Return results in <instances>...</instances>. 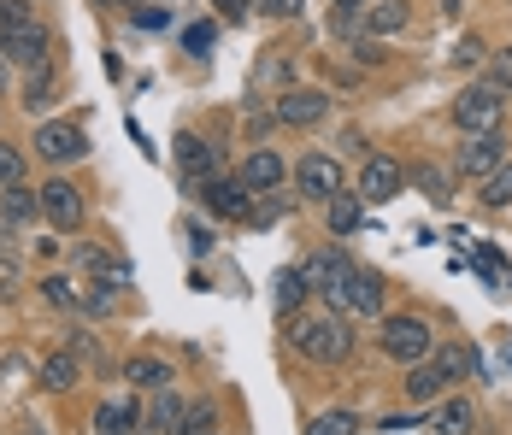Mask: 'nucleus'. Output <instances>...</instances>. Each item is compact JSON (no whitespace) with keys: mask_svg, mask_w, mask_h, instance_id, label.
<instances>
[{"mask_svg":"<svg viewBox=\"0 0 512 435\" xmlns=\"http://www.w3.org/2000/svg\"><path fill=\"white\" fill-rule=\"evenodd\" d=\"M283 341H289L301 359H312V365H342V359L354 353L348 318H342V312H307V306L283 318Z\"/></svg>","mask_w":512,"mask_h":435,"instance_id":"f257e3e1","label":"nucleus"},{"mask_svg":"<svg viewBox=\"0 0 512 435\" xmlns=\"http://www.w3.org/2000/svg\"><path fill=\"white\" fill-rule=\"evenodd\" d=\"M377 347H383L395 365H418V359L436 353V330H430L424 318H412V312H395V318L377 324Z\"/></svg>","mask_w":512,"mask_h":435,"instance_id":"f03ea898","label":"nucleus"},{"mask_svg":"<svg viewBox=\"0 0 512 435\" xmlns=\"http://www.w3.org/2000/svg\"><path fill=\"white\" fill-rule=\"evenodd\" d=\"M301 271H307L312 294H324V306L348 318V277H354V271H359L354 259H348L342 247H324V253H312V259H307V265H301Z\"/></svg>","mask_w":512,"mask_h":435,"instance_id":"7ed1b4c3","label":"nucleus"},{"mask_svg":"<svg viewBox=\"0 0 512 435\" xmlns=\"http://www.w3.org/2000/svg\"><path fill=\"white\" fill-rule=\"evenodd\" d=\"M501 118H507V89H495V83H471V89L454 100V124H460L465 136L501 130Z\"/></svg>","mask_w":512,"mask_h":435,"instance_id":"20e7f679","label":"nucleus"},{"mask_svg":"<svg viewBox=\"0 0 512 435\" xmlns=\"http://www.w3.org/2000/svg\"><path fill=\"white\" fill-rule=\"evenodd\" d=\"M36 194H42V218H48V224H59V230H83L89 200H83V189H77L71 177H48Z\"/></svg>","mask_w":512,"mask_h":435,"instance_id":"39448f33","label":"nucleus"},{"mask_svg":"<svg viewBox=\"0 0 512 435\" xmlns=\"http://www.w3.org/2000/svg\"><path fill=\"white\" fill-rule=\"evenodd\" d=\"M30 142H36V153H42L48 165H77V159H89V136H83V124H65V118H48Z\"/></svg>","mask_w":512,"mask_h":435,"instance_id":"423d86ee","label":"nucleus"},{"mask_svg":"<svg viewBox=\"0 0 512 435\" xmlns=\"http://www.w3.org/2000/svg\"><path fill=\"white\" fill-rule=\"evenodd\" d=\"M195 194H201V206L212 218H248V212H254V189L242 183V171H236V177H206Z\"/></svg>","mask_w":512,"mask_h":435,"instance_id":"0eeeda50","label":"nucleus"},{"mask_svg":"<svg viewBox=\"0 0 512 435\" xmlns=\"http://www.w3.org/2000/svg\"><path fill=\"white\" fill-rule=\"evenodd\" d=\"M77 265H83V277L89 283H101V289H112V294H124V289H136V271L124 265V259H112L106 247H95V242H77V253H71Z\"/></svg>","mask_w":512,"mask_h":435,"instance_id":"6e6552de","label":"nucleus"},{"mask_svg":"<svg viewBox=\"0 0 512 435\" xmlns=\"http://www.w3.org/2000/svg\"><path fill=\"white\" fill-rule=\"evenodd\" d=\"M495 165H507V136H501V130L465 136L460 153H454V171H460V177H489Z\"/></svg>","mask_w":512,"mask_h":435,"instance_id":"1a4fd4ad","label":"nucleus"},{"mask_svg":"<svg viewBox=\"0 0 512 435\" xmlns=\"http://www.w3.org/2000/svg\"><path fill=\"white\" fill-rule=\"evenodd\" d=\"M295 189L307 194V200H318V206H324L330 194H342L348 183H342V165H336L330 153H307V159L295 165Z\"/></svg>","mask_w":512,"mask_h":435,"instance_id":"9d476101","label":"nucleus"},{"mask_svg":"<svg viewBox=\"0 0 512 435\" xmlns=\"http://www.w3.org/2000/svg\"><path fill=\"white\" fill-rule=\"evenodd\" d=\"M324 118H330L324 89H283L277 95V124H289V130H307V124H324Z\"/></svg>","mask_w":512,"mask_h":435,"instance_id":"9b49d317","label":"nucleus"},{"mask_svg":"<svg viewBox=\"0 0 512 435\" xmlns=\"http://www.w3.org/2000/svg\"><path fill=\"white\" fill-rule=\"evenodd\" d=\"M136 430H148V406L136 400V388L124 400H101L95 406V435H136Z\"/></svg>","mask_w":512,"mask_h":435,"instance_id":"f8f14e48","label":"nucleus"},{"mask_svg":"<svg viewBox=\"0 0 512 435\" xmlns=\"http://www.w3.org/2000/svg\"><path fill=\"white\" fill-rule=\"evenodd\" d=\"M401 189H407V171L389 153H371L365 171H359V200H395Z\"/></svg>","mask_w":512,"mask_h":435,"instance_id":"ddd939ff","label":"nucleus"},{"mask_svg":"<svg viewBox=\"0 0 512 435\" xmlns=\"http://www.w3.org/2000/svg\"><path fill=\"white\" fill-rule=\"evenodd\" d=\"M0 59L42 71V59H48V30H42V24H30V30H0Z\"/></svg>","mask_w":512,"mask_h":435,"instance_id":"4468645a","label":"nucleus"},{"mask_svg":"<svg viewBox=\"0 0 512 435\" xmlns=\"http://www.w3.org/2000/svg\"><path fill=\"white\" fill-rule=\"evenodd\" d=\"M242 183H248L254 194L283 189V183H289V159H283V153H271V147H254V153L242 159Z\"/></svg>","mask_w":512,"mask_h":435,"instance_id":"2eb2a0df","label":"nucleus"},{"mask_svg":"<svg viewBox=\"0 0 512 435\" xmlns=\"http://www.w3.org/2000/svg\"><path fill=\"white\" fill-rule=\"evenodd\" d=\"M177 171H183L189 189H201L206 177H218V153H212V142H201V136H177Z\"/></svg>","mask_w":512,"mask_h":435,"instance_id":"dca6fc26","label":"nucleus"},{"mask_svg":"<svg viewBox=\"0 0 512 435\" xmlns=\"http://www.w3.org/2000/svg\"><path fill=\"white\" fill-rule=\"evenodd\" d=\"M36 383L48 388V394H71V388L83 383V359H77L71 347H59V353H48V359L36 365Z\"/></svg>","mask_w":512,"mask_h":435,"instance_id":"f3484780","label":"nucleus"},{"mask_svg":"<svg viewBox=\"0 0 512 435\" xmlns=\"http://www.w3.org/2000/svg\"><path fill=\"white\" fill-rule=\"evenodd\" d=\"M348 318H383V277L365 265L348 277Z\"/></svg>","mask_w":512,"mask_h":435,"instance_id":"a211bd4d","label":"nucleus"},{"mask_svg":"<svg viewBox=\"0 0 512 435\" xmlns=\"http://www.w3.org/2000/svg\"><path fill=\"white\" fill-rule=\"evenodd\" d=\"M401 388H407L412 406H436V400H442V388H448V377L436 371V359H418V365H407Z\"/></svg>","mask_w":512,"mask_h":435,"instance_id":"6ab92c4d","label":"nucleus"},{"mask_svg":"<svg viewBox=\"0 0 512 435\" xmlns=\"http://www.w3.org/2000/svg\"><path fill=\"white\" fill-rule=\"evenodd\" d=\"M359 18H365V36H395V30L412 24V6L407 0H371Z\"/></svg>","mask_w":512,"mask_h":435,"instance_id":"aec40b11","label":"nucleus"},{"mask_svg":"<svg viewBox=\"0 0 512 435\" xmlns=\"http://www.w3.org/2000/svg\"><path fill=\"white\" fill-rule=\"evenodd\" d=\"M307 271H277V283H271V306H277V318H289V312H301L307 306Z\"/></svg>","mask_w":512,"mask_h":435,"instance_id":"412c9836","label":"nucleus"},{"mask_svg":"<svg viewBox=\"0 0 512 435\" xmlns=\"http://www.w3.org/2000/svg\"><path fill=\"white\" fill-rule=\"evenodd\" d=\"M171 377H177V371H171L165 359H130V365H124V383L136 388V394H159V388H171Z\"/></svg>","mask_w":512,"mask_h":435,"instance_id":"4be33fe9","label":"nucleus"},{"mask_svg":"<svg viewBox=\"0 0 512 435\" xmlns=\"http://www.w3.org/2000/svg\"><path fill=\"white\" fill-rule=\"evenodd\" d=\"M0 212H6V224H36V218H42V194L24 189V183H12L6 200H0Z\"/></svg>","mask_w":512,"mask_h":435,"instance_id":"5701e85b","label":"nucleus"},{"mask_svg":"<svg viewBox=\"0 0 512 435\" xmlns=\"http://www.w3.org/2000/svg\"><path fill=\"white\" fill-rule=\"evenodd\" d=\"M324 218H330V236H354L359 230V194H330L324 200Z\"/></svg>","mask_w":512,"mask_h":435,"instance_id":"b1692460","label":"nucleus"},{"mask_svg":"<svg viewBox=\"0 0 512 435\" xmlns=\"http://www.w3.org/2000/svg\"><path fill=\"white\" fill-rule=\"evenodd\" d=\"M430 424H436L442 435H471L477 430V412H471V400H442Z\"/></svg>","mask_w":512,"mask_h":435,"instance_id":"393cba45","label":"nucleus"},{"mask_svg":"<svg viewBox=\"0 0 512 435\" xmlns=\"http://www.w3.org/2000/svg\"><path fill=\"white\" fill-rule=\"evenodd\" d=\"M183 412H189V406L177 400V388H159V394H154V406H148V430H171V435H177Z\"/></svg>","mask_w":512,"mask_h":435,"instance_id":"a878e982","label":"nucleus"},{"mask_svg":"<svg viewBox=\"0 0 512 435\" xmlns=\"http://www.w3.org/2000/svg\"><path fill=\"white\" fill-rule=\"evenodd\" d=\"M430 359H436V371H442L448 383H460V377H471V371H477V353H471V347H436Z\"/></svg>","mask_w":512,"mask_h":435,"instance_id":"bb28decb","label":"nucleus"},{"mask_svg":"<svg viewBox=\"0 0 512 435\" xmlns=\"http://www.w3.org/2000/svg\"><path fill=\"white\" fill-rule=\"evenodd\" d=\"M53 100H59V83H53V71H30V83H24V112H48Z\"/></svg>","mask_w":512,"mask_h":435,"instance_id":"cd10ccee","label":"nucleus"},{"mask_svg":"<svg viewBox=\"0 0 512 435\" xmlns=\"http://www.w3.org/2000/svg\"><path fill=\"white\" fill-rule=\"evenodd\" d=\"M483 206H489V212H507V206H512V159H507V165H495V171L483 177Z\"/></svg>","mask_w":512,"mask_h":435,"instance_id":"c85d7f7f","label":"nucleus"},{"mask_svg":"<svg viewBox=\"0 0 512 435\" xmlns=\"http://www.w3.org/2000/svg\"><path fill=\"white\" fill-rule=\"evenodd\" d=\"M412 183H418V189L430 194L436 206H448V200H454V177H448L442 165H418V171H412Z\"/></svg>","mask_w":512,"mask_h":435,"instance_id":"c756f323","label":"nucleus"},{"mask_svg":"<svg viewBox=\"0 0 512 435\" xmlns=\"http://www.w3.org/2000/svg\"><path fill=\"white\" fill-rule=\"evenodd\" d=\"M307 435H359V418L348 406H330V412H318L307 424Z\"/></svg>","mask_w":512,"mask_h":435,"instance_id":"7c9ffc66","label":"nucleus"},{"mask_svg":"<svg viewBox=\"0 0 512 435\" xmlns=\"http://www.w3.org/2000/svg\"><path fill=\"white\" fill-rule=\"evenodd\" d=\"M42 300L59 312H83V289H71V277H42Z\"/></svg>","mask_w":512,"mask_h":435,"instance_id":"2f4dec72","label":"nucleus"},{"mask_svg":"<svg viewBox=\"0 0 512 435\" xmlns=\"http://www.w3.org/2000/svg\"><path fill=\"white\" fill-rule=\"evenodd\" d=\"M206 430H218V400H195L177 424V435H206Z\"/></svg>","mask_w":512,"mask_h":435,"instance_id":"473e14b6","label":"nucleus"},{"mask_svg":"<svg viewBox=\"0 0 512 435\" xmlns=\"http://www.w3.org/2000/svg\"><path fill=\"white\" fill-rule=\"evenodd\" d=\"M30 24H36L30 0H0V30H30Z\"/></svg>","mask_w":512,"mask_h":435,"instance_id":"72a5a7b5","label":"nucleus"},{"mask_svg":"<svg viewBox=\"0 0 512 435\" xmlns=\"http://www.w3.org/2000/svg\"><path fill=\"white\" fill-rule=\"evenodd\" d=\"M12 183H24V153L12 142H0V189H12Z\"/></svg>","mask_w":512,"mask_h":435,"instance_id":"f704fd0d","label":"nucleus"},{"mask_svg":"<svg viewBox=\"0 0 512 435\" xmlns=\"http://www.w3.org/2000/svg\"><path fill=\"white\" fill-rule=\"evenodd\" d=\"M489 83H495V89H512V48H501L489 59Z\"/></svg>","mask_w":512,"mask_h":435,"instance_id":"c9c22d12","label":"nucleus"},{"mask_svg":"<svg viewBox=\"0 0 512 435\" xmlns=\"http://www.w3.org/2000/svg\"><path fill=\"white\" fill-rule=\"evenodd\" d=\"M65 347H71L77 359H89V365H101V347H95V336H83V330H71V336H65Z\"/></svg>","mask_w":512,"mask_h":435,"instance_id":"e433bc0d","label":"nucleus"},{"mask_svg":"<svg viewBox=\"0 0 512 435\" xmlns=\"http://www.w3.org/2000/svg\"><path fill=\"white\" fill-rule=\"evenodd\" d=\"M354 59H359V65H383L389 53L377 48V36H354Z\"/></svg>","mask_w":512,"mask_h":435,"instance_id":"4c0bfd02","label":"nucleus"},{"mask_svg":"<svg viewBox=\"0 0 512 435\" xmlns=\"http://www.w3.org/2000/svg\"><path fill=\"white\" fill-rule=\"evenodd\" d=\"M259 12H265V18H295L301 0H259Z\"/></svg>","mask_w":512,"mask_h":435,"instance_id":"58836bf2","label":"nucleus"},{"mask_svg":"<svg viewBox=\"0 0 512 435\" xmlns=\"http://www.w3.org/2000/svg\"><path fill=\"white\" fill-rule=\"evenodd\" d=\"M212 6H218L230 24H242V18H248V0H212Z\"/></svg>","mask_w":512,"mask_h":435,"instance_id":"ea45409f","label":"nucleus"},{"mask_svg":"<svg viewBox=\"0 0 512 435\" xmlns=\"http://www.w3.org/2000/svg\"><path fill=\"white\" fill-rule=\"evenodd\" d=\"M460 65H483V42H477V36H465L460 42Z\"/></svg>","mask_w":512,"mask_h":435,"instance_id":"a19ab883","label":"nucleus"},{"mask_svg":"<svg viewBox=\"0 0 512 435\" xmlns=\"http://www.w3.org/2000/svg\"><path fill=\"white\" fill-rule=\"evenodd\" d=\"M206 42H212V24H189V48L206 53Z\"/></svg>","mask_w":512,"mask_h":435,"instance_id":"79ce46f5","label":"nucleus"},{"mask_svg":"<svg viewBox=\"0 0 512 435\" xmlns=\"http://www.w3.org/2000/svg\"><path fill=\"white\" fill-rule=\"evenodd\" d=\"M0 265L12 271V242H6V230H0Z\"/></svg>","mask_w":512,"mask_h":435,"instance_id":"37998d69","label":"nucleus"},{"mask_svg":"<svg viewBox=\"0 0 512 435\" xmlns=\"http://www.w3.org/2000/svg\"><path fill=\"white\" fill-rule=\"evenodd\" d=\"M336 6H342V12H365V6H371V0H336Z\"/></svg>","mask_w":512,"mask_h":435,"instance_id":"c03bdc74","label":"nucleus"},{"mask_svg":"<svg viewBox=\"0 0 512 435\" xmlns=\"http://www.w3.org/2000/svg\"><path fill=\"white\" fill-rule=\"evenodd\" d=\"M18 435H48V430H42V424H30V430H18Z\"/></svg>","mask_w":512,"mask_h":435,"instance_id":"a18cd8bd","label":"nucleus"},{"mask_svg":"<svg viewBox=\"0 0 512 435\" xmlns=\"http://www.w3.org/2000/svg\"><path fill=\"white\" fill-rule=\"evenodd\" d=\"M0 95H6V59H0Z\"/></svg>","mask_w":512,"mask_h":435,"instance_id":"49530a36","label":"nucleus"},{"mask_svg":"<svg viewBox=\"0 0 512 435\" xmlns=\"http://www.w3.org/2000/svg\"><path fill=\"white\" fill-rule=\"evenodd\" d=\"M101 6H124V0H101Z\"/></svg>","mask_w":512,"mask_h":435,"instance_id":"de8ad7c7","label":"nucleus"},{"mask_svg":"<svg viewBox=\"0 0 512 435\" xmlns=\"http://www.w3.org/2000/svg\"><path fill=\"white\" fill-rule=\"evenodd\" d=\"M206 435H218V430H206Z\"/></svg>","mask_w":512,"mask_h":435,"instance_id":"09e8293b","label":"nucleus"}]
</instances>
